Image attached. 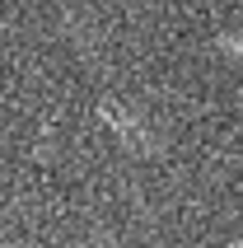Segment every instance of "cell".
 I'll return each instance as SVG.
<instances>
[{
  "label": "cell",
  "mask_w": 243,
  "mask_h": 248,
  "mask_svg": "<svg viewBox=\"0 0 243 248\" xmlns=\"http://www.w3.org/2000/svg\"><path fill=\"white\" fill-rule=\"evenodd\" d=\"M103 117H108V126L117 131L122 140H131V150H140V155H150V150H154V145H150V136H145V131H140V126H136L122 108H117V103H112V98L103 103Z\"/></svg>",
  "instance_id": "6da1fadb"
},
{
  "label": "cell",
  "mask_w": 243,
  "mask_h": 248,
  "mask_svg": "<svg viewBox=\"0 0 243 248\" xmlns=\"http://www.w3.org/2000/svg\"><path fill=\"white\" fill-rule=\"evenodd\" d=\"M215 47H220V52H229V56H243V38H239V33H220Z\"/></svg>",
  "instance_id": "7a4b0ae2"
},
{
  "label": "cell",
  "mask_w": 243,
  "mask_h": 248,
  "mask_svg": "<svg viewBox=\"0 0 243 248\" xmlns=\"http://www.w3.org/2000/svg\"><path fill=\"white\" fill-rule=\"evenodd\" d=\"M229 248H243V244H229Z\"/></svg>",
  "instance_id": "3957f363"
}]
</instances>
